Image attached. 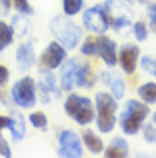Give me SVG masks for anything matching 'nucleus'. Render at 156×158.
<instances>
[{"mask_svg":"<svg viewBox=\"0 0 156 158\" xmlns=\"http://www.w3.org/2000/svg\"><path fill=\"white\" fill-rule=\"evenodd\" d=\"M76 64H78V58H66L60 64L58 82L62 92H72L76 88Z\"/></svg>","mask_w":156,"mask_h":158,"instance_id":"ddd939ff","label":"nucleus"},{"mask_svg":"<svg viewBox=\"0 0 156 158\" xmlns=\"http://www.w3.org/2000/svg\"><path fill=\"white\" fill-rule=\"evenodd\" d=\"M126 82L122 80V78H118V76H114L112 78V82L108 84V92L112 94L116 100H122V98H126Z\"/></svg>","mask_w":156,"mask_h":158,"instance_id":"4be33fe9","label":"nucleus"},{"mask_svg":"<svg viewBox=\"0 0 156 158\" xmlns=\"http://www.w3.org/2000/svg\"><path fill=\"white\" fill-rule=\"evenodd\" d=\"M80 138H82V144H84V148H86L88 152H92L94 156H96V154H102V152H104V148H106V146H104V142H102V138H100V136H98L94 130L86 128V130L80 134Z\"/></svg>","mask_w":156,"mask_h":158,"instance_id":"a211bd4d","label":"nucleus"},{"mask_svg":"<svg viewBox=\"0 0 156 158\" xmlns=\"http://www.w3.org/2000/svg\"><path fill=\"white\" fill-rule=\"evenodd\" d=\"M26 122H28V118H24L18 110H12L10 114H8L6 130L10 132L12 142H22L24 140V136H26Z\"/></svg>","mask_w":156,"mask_h":158,"instance_id":"2eb2a0df","label":"nucleus"},{"mask_svg":"<svg viewBox=\"0 0 156 158\" xmlns=\"http://www.w3.org/2000/svg\"><path fill=\"white\" fill-rule=\"evenodd\" d=\"M102 6L108 14L110 28L120 32L126 26H132V6L126 0H104Z\"/></svg>","mask_w":156,"mask_h":158,"instance_id":"0eeeda50","label":"nucleus"},{"mask_svg":"<svg viewBox=\"0 0 156 158\" xmlns=\"http://www.w3.org/2000/svg\"><path fill=\"white\" fill-rule=\"evenodd\" d=\"M136 94L146 104H156V82H142L136 88Z\"/></svg>","mask_w":156,"mask_h":158,"instance_id":"6ab92c4d","label":"nucleus"},{"mask_svg":"<svg viewBox=\"0 0 156 158\" xmlns=\"http://www.w3.org/2000/svg\"><path fill=\"white\" fill-rule=\"evenodd\" d=\"M10 98L18 108H32L38 102V90H36V80L32 76H22L12 84Z\"/></svg>","mask_w":156,"mask_h":158,"instance_id":"423d86ee","label":"nucleus"},{"mask_svg":"<svg viewBox=\"0 0 156 158\" xmlns=\"http://www.w3.org/2000/svg\"><path fill=\"white\" fill-rule=\"evenodd\" d=\"M64 112L70 116L78 126H88L96 118V110H94V100L88 96L78 92H68L66 100H64Z\"/></svg>","mask_w":156,"mask_h":158,"instance_id":"39448f33","label":"nucleus"},{"mask_svg":"<svg viewBox=\"0 0 156 158\" xmlns=\"http://www.w3.org/2000/svg\"><path fill=\"white\" fill-rule=\"evenodd\" d=\"M138 64H140L142 72H146V74H152V72H154L156 58H152L150 54H142V56H140V60H138Z\"/></svg>","mask_w":156,"mask_h":158,"instance_id":"a878e982","label":"nucleus"},{"mask_svg":"<svg viewBox=\"0 0 156 158\" xmlns=\"http://www.w3.org/2000/svg\"><path fill=\"white\" fill-rule=\"evenodd\" d=\"M102 154H104L106 158H126L130 154V146H128V142H126V138L116 136V138L110 140V144L104 148Z\"/></svg>","mask_w":156,"mask_h":158,"instance_id":"f3484780","label":"nucleus"},{"mask_svg":"<svg viewBox=\"0 0 156 158\" xmlns=\"http://www.w3.org/2000/svg\"><path fill=\"white\" fill-rule=\"evenodd\" d=\"M66 58H68V50L58 40H54V42H48L46 46H44V50L40 52L38 64H40L42 70H56V68H60V64H62Z\"/></svg>","mask_w":156,"mask_h":158,"instance_id":"9b49d317","label":"nucleus"},{"mask_svg":"<svg viewBox=\"0 0 156 158\" xmlns=\"http://www.w3.org/2000/svg\"><path fill=\"white\" fill-rule=\"evenodd\" d=\"M136 2H138V4H148L150 0H136Z\"/></svg>","mask_w":156,"mask_h":158,"instance_id":"f704fd0d","label":"nucleus"},{"mask_svg":"<svg viewBox=\"0 0 156 158\" xmlns=\"http://www.w3.org/2000/svg\"><path fill=\"white\" fill-rule=\"evenodd\" d=\"M98 76L94 72V66L86 60H78L76 64V88H92L96 84Z\"/></svg>","mask_w":156,"mask_h":158,"instance_id":"dca6fc26","label":"nucleus"},{"mask_svg":"<svg viewBox=\"0 0 156 158\" xmlns=\"http://www.w3.org/2000/svg\"><path fill=\"white\" fill-rule=\"evenodd\" d=\"M12 42H14V30H12V26L8 22H4V20H0V52L6 50Z\"/></svg>","mask_w":156,"mask_h":158,"instance_id":"412c9836","label":"nucleus"},{"mask_svg":"<svg viewBox=\"0 0 156 158\" xmlns=\"http://www.w3.org/2000/svg\"><path fill=\"white\" fill-rule=\"evenodd\" d=\"M58 140V156L64 158H80L84 154V144L82 138L70 128H62L56 136Z\"/></svg>","mask_w":156,"mask_h":158,"instance_id":"1a4fd4ad","label":"nucleus"},{"mask_svg":"<svg viewBox=\"0 0 156 158\" xmlns=\"http://www.w3.org/2000/svg\"><path fill=\"white\" fill-rule=\"evenodd\" d=\"M84 10V0H62V14L76 16Z\"/></svg>","mask_w":156,"mask_h":158,"instance_id":"5701e85b","label":"nucleus"},{"mask_svg":"<svg viewBox=\"0 0 156 158\" xmlns=\"http://www.w3.org/2000/svg\"><path fill=\"white\" fill-rule=\"evenodd\" d=\"M8 78H10V70H8V66L0 64V86H4L8 82Z\"/></svg>","mask_w":156,"mask_h":158,"instance_id":"7c9ffc66","label":"nucleus"},{"mask_svg":"<svg viewBox=\"0 0 156 158\" xmlns=\"http://www.w3.org/2000/svg\"><path fill=\"white\" fill-rule=\"evenodd\" d=\"M36 90H38V100L42 104H50L52 100L60 98L62 88H60V82L50 70H42L36 80Z\"/></svg>","mask_w":156,"mask_h":158,"instance_id":"9d476101","label":"nucleus"},{"mask_svg":"<svg viewBox=\"0 0 156 158\" xmlns=\"http://www.w3.org/2000/svg\"><path fill=\"white\" fill-rule=\"evenodd\" d=\"M50 30L54 38L62 44L66 50H76L82 42V28L72 20V16L58 14L50 20Z\"/></svg>","mask_w":156,"mask_h":158,"instance_id":"20e7f679","label":"nucleus"},{"mask_svg":"<svg viewBox=\"0 0 156 158\" xmlns=\"http://www.w3.org/2000/svg\"><path fill=\"white\" fill-rule=\"evenodd\" d=\"M152 76H154V78H156V64H154V72H152Z\"/></svg>","mask_w":156,"mask_h":158,"instance_id":"e433bc0d","label":"nucleus"},{"mask_svg":"<svg viewBox=\"0 0 156 158\" xmlns=\"http://www.w3.org/2000/svg\"><path fill=\"white\" fill-rule=\"evenodd\" d=\"M112 78H114V76H112V72H110V70H106V72H100V80L104 82L106 86H108L110 82H112Z\"/></svg>","mask_w":156,"mask_h":158,"instance_id":"473e14b6","label":"nucleus"},{"mask_svg":"<svg viewBox=\"0 0 156 158\" xmlns=\"http://www.w3.org/2000/svg\"><path fill=\"white\" fill-rule=\"evenodd\" d=\"M0 156H4V158H10L12 156L10 142H8L6 138H2V136H0Z\"/></svg>","mask_w":156,"mask_h":158,"instance_id":"c756f323","label":"nucleus"},{"mask_svg":"<svg viewBox=\"0 0 156 158\" xmlns=\"http://www.w3.org/2000/svg\"><path fill=\"white\" fill-rule=\"evenodd\" d=\"M82 26L90 34H106L110 28V20H108L104 6L102 4H94V6L82 10Z\"/></svg>","mask_w":156,"mask_h":158,"instance_id":"6e6552de","label":"nucleus"},{"mask_svg":"<svg viewBox=\"0 0 156 158\" xmlns=\"http://www.w3.org/2000/svg\"><path fill=\"white\" fill-rule=\"evenodd\" d=\"M148 32H150V28H148V24H146L144 20L132 22V34H134V38H136L138 42H146V40H148Z\"/></svg>","mask_w":156,"mask_h":158,"instance_id":"393cba45","label":"nucleus"},{"mask_svg":"<svg viewBox=\"0 0 156 158\" xmlns=\"http://www.w3.org/2000/svg\"><path fill=\"white\" fill-rule=\"evenodd\" d=\"M138 60H140V48L136 44H122L118 48V66L122 68V72L126 76H134L138 68Z\"/></svg>","mask_w":156,"mask_h":158,"instance_id":"f8f14e48","label":"nucleus"},{"mask_svg":"<svg viewBox=\"0 0 156 158\" xmlns=\"http://www.w3.org/2000/svg\"><path fill=\"white\" fill-rule=\"evenodd\" d=\"M28 122H30L32 128H36V130H46L48 128V116L44 114V112H30V116H28Z\"/></svg>","mask_w":156,"mask_h":158,"instance_id":"b1692460","label":"nucleus"},{"mask_svg":"<svg viewBox=\"0 0 156 158\" xmlns=\"http://www.w3.org/2000/svg\"><path fill=\"white\" fill-rule=\"evenodd\" d=\"M142 134H144V140L150 144H156V124H142Z\"/></svg>","mask_w":156,"mask_h":158,"instance_id":"cd10ccee","label":"nucleus"},{"mask_svg":"<svg viewBox=\"0 0 156 158\" xmlns=\"http://www.w3.org/2000/svg\"><path fill=\"white\" fill-rule=\"evenodd\" d=\"M0 100H2V94H0Z\"/></svg>","mask_w":156,"mask_h":158,"instance_id":"4c0bfd02","label":"nucleus"},{"mask_svg":"<svg viewBox=\"0 0 156 158\" xmlns=\"http://www.w3.org/2000/svg\"><path fill=\"white\" fill-rule=\"evenodd\" d=\"M12 8H14V12H22V14H26V16H30L32 12H34L28 0H12Z\"/></svg>","mask_w":156,"mask_h":158,"instance_id":"bb28decb","label":"nucleus"},{"mask_svg":"<svg viewBox=\"0 0 156 158\" xmlns=\"http://www.w3.org/2000/svg\"><path fill=\"white\" fill-rule=\"evenodd\" d=\"M8 126V116H0V136H2V130Z\"/></svg>","mask_w":156,"mask_h":158,"instance_id":"72a5a7b5","label":"nucleus"},{"mask_svg":"<svg viewBox=\"0 0 156 158\" xmlns=\"http://www.w3.org/2000/svg\"><path fill=\"white\" fill-rule=\"evenodd\" d=\"M80 54L86 58L100 56V60L106 66L114 68L118 64V46L112 38H108L106 34H90L86 38H82L80 42Z\"/></svg>","mask_w":156,"mask_h":158,"instance_id":"f257e3e1","label":"nucleus"},{"mask_svg":"<svg viewBox=\"0 0 156 158\" xmlns=\"http://www.w3.org/2000/svg\"><path fill=\"white\" fill-rule=\"evenodd\" d=\"M146 14H148V28H150V32L156 34V2H148Z\"/></svg>","mask_w":156,"mask_h":158,"instance_id":"c85d7f7f","label":"nucleus"},{"mask_svg":"<svg viewBox=\"0 0 156 158\" xmlns=\"http://www.w3.org/2000/svg\"><path fill=\"white\" fill-rule=\"evenodd\" d=\"M152 122L156 124V112H154V114H152Z\"/></svg>","mask_w":156,"mask_h":158,"instance_id":"c9c22d12","label":"nucleus"},{"mask_svg":"<svg viewBox=\"0 0 156 158\" xmlns=\"http://www.w3.org/2000/svg\"><path fill=\"white\" fill-rule=\"evenodd\" d=\"M10 26L12 30H14V36H26L28 34V28H30V24H28L26 20V14H22V12H16V14H12V20H10Z\"/></svg>","mask_w":156,"mask_h":158,"instance_id":"aec40b11","label":"nucleus"},{"mask_svg":"<svg viewBox=\"0 0 156 158\" xmlns=\"http://www.w3.org/2000/svg\"><path fill=\"white\" fill-rule=\"evenodd\" d=\"M36 50H34V44L32 42H22L18 44V48H16V66H18L22 72H28V70L32 68V66L36 64Z\"/></svg>","mask_w":156,"mask_h":158,"instance_id":"4468645a","label":"nucleus"},{"mask_svg":"<svg viewBox=\"0 0 156 158\" xmlns=\"http://www.w3.org/2000/svg\"><path fill=\"white\" fill-rule=\"evenodd\" d=\"M12 8V0H0V14H8Z\"/></svg>","mask_w":156,"mask_h":158,"instance_id":"2f4dec72","label":"nucleus"},{"mask_svg":"<svg viewBox=\"0 0 156 158\" xmlns=\"http://www.w3.org/2000/svg\"><path fill=\"white\" fill-rule=\"evenodd\" d=\"M150 114V108L146 102H142L140 98H132V100H126V104L122 106L120 116H118V126L122 128V132L128 136L138 134L142 130V124L146 122Z\"/></svg>","mask_w":156,"mask_h":158,"instance_id":"7ed1b4c3","label":"nucleus"},{"mask_svg":"<svg viewBox=\"0 0 156 158\" xmlns=\"http://www.w3.org/2000/svg\"><path fill=\"white\" fill-rule=\"evenodd\" d=\"M116 98L112 96L110 92L106 90H100V92L94 94V110H96V128L100 134H110V132L116 128L118 124V104H116Z\"/></svg>","mask_w":156,"mask_h":158,"instance_id":"f03ea898","label":"nucleus"}]
</instances>
